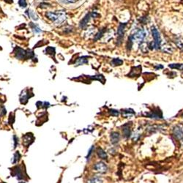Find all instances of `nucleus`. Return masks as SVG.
<instances>
[{"mask_svg": "<svg viewBox=\"0 0 183 183\" xmlns=\"http://www.w3.org/2000/svg\"><path fill=\"white\" fill-rule=\"evenodd\" d=\"M111 142L113 144H116L120 140V135L118 132H111L110 136Z\"/></svg>", "mask_w": 183, "mask_h": 183, "instance_id": "7", "label": "nucleus"}, {"mask_svg": "<svg viewBox=\"0 0 183 183\" xmlns=\"http://www.w3.org/2000/svg\"><path fill=\"white\" fill-rule=\"evenodd\" d=\"M28 12H29V14H30V17L32 18V19H34V20H37V16H36V14H35V13H34V12H33V11H32L31 10H29Z\"/></svg>", "mask_w": 183, "mask_h": 183, "instance_id": "17", "label": "nucleus"}, {"mask_svg": "<svg viewBox=\"0 0 183 183\" xmlns=\"http://www.w3.org/2000/svg\"><path fill=\"white\" fill-rule=\"evenodd\" d=\"M152 36L154 37V43H155V47L156 49L160 48V43H161V39H160V34H159L158 31L155 27H152Z\"/></svg>", "mask_w": 183, "mask_h": 183, "instance_id": "2", "label": "nucleus"}, {"mask_svg": "<svg viewBox=\"0 0 183 183\" xmlns=\"http://www.w3.org/2000/svg\"><path fill=\"white\" fill-rule=\"evenodd\" d=\"M145 37V33L143 31V30H138L136 33L134 35H133L132 37H130L131 40L133 41H141L144 40Z\"/></svg>", "mask_w": 183, "mask_h": 183, "instance_id": "6", "label": "nucleus"}, {"mask_svg": "<svg viewBox=\"0 0 183 183\" xmlns=\"http://www.w3.org/2000/svg\"><path fill=\"white\" fill-rule=\"evenodd\" d=\"M183 65L181 64H171V65H169V67H171V68H176V69H180L181 67H182Z\"/></svg>", "mask_w": 183, "mask_h": 183, "instance_id": "16", "label": "nucleus"}, {"mask_svg": "<svg viewBox=\"0 0 183 183\" xmlns=\"http://www.w3.org/2000/svg\"><path fill=\"white\" fill-rule=\"evenodd\" d=\"M122 133L125 138H129L131 135V130H130V127L128 124H126L123 126L122 127Z\"/></svg>", "mask_w": 183, "mask_h": 183, "instance_id": "8", "label": "nucleus"}, {"mask_svg": "<svg viewBox=\"0 0 183 183\" xmlns=\"http://www.w3.org/2000/svg\"><path fill=\"white\" fill-rule=\"evenodd\" d=\"M19 183H23V182H19Z\"/></svg>", "mask_w": 183, "mask_h": 183, "instance_id": "25", "label": "nucleus"}, {"mask_svg": "<svg viewBox=\"0 0 183 183\" xmlns=\"http://www.w3.org/2000/svg\"><path fill=\"white\" fill-rule=\"evenodd\" d=\"M123 61L118 59V58H117V59H114L111 62V64L113 66H120V65H121Z\"/></svg>", "mask_w": 183, "mask_h": 183, "instance_id": "12", "label": "nucleus"}, {"mask_svg": "<svg viewBox=\"0 0 183 183\" xmlns=\"http://www.w3.org/2000/svg\"><path fill=\"white\" fill-rule=\"evenodd\" d=\"M19 158H20V154L19 153V152H16V154L14 155V157H13V158H12V163H16L19 161Z\"/></svg>", "mask_w": 183, "mask_h": 183, "instance_id": "15", "label": "nucleus"}, {"mask_svg": "<svg viewBox=\"0 0 183 183\" xmlns=\"http://www.w3.org/2000/svg\"><path fill=\"white\" fill-rule=\"evenodd\" d=\"M48 19H51L53 21L56 22V23H60L65 19V16L63 13L57 14V13H54V12H48L46 14Z\"/></svg>", "mask_w": 183, "mask_h": 183, "instance_id": "1", "label": "nucleus"}, {"mask_svg": "<svg viewBox=\"0 0 183 183\" xmlns=\"http://www.w3.org/2000/svg\"><path fill=\"white\" fill-rule=\"evenodd\" d=\"M173 135L178 139L183 138V125L179 124L176 125L173 129Z\"/></svg>", "mask_w": 183, "mask_h": 183, "instance_id": "3", "label": "nucleus"}, {"mask_svg": "<svg viewBox=\"0 0 183 183\" xmlns=\"http://www.w3.org/2000/svg\"><path fill=\"white\" fill-rule=\"evenodd\" d=\"M93 169L94 170L100 173H106L108 170V167L106 163H103V162H98V163H95Z\"/></svg>", "mask_w": 183, "mask_h": 183, "instance_id": "4", "label": "nucleus"}, {"mask_svg": "<svg viewBox=\"0 0 183 183\" xmlns=\"http://www.w3.org/2000/svg\"><path fill=\"white\" fill-rule=\"evenodd\" d=\"M32 140V136L31 135H27L25 136L24 137H23V144H24L25 145H27V142L28 141V144H30V141Z\"/></svg>", "mask_w": 183, "mask_h": 183, "instance_id": "13", "label": "nucleus"}, {"mask_svg": "<svg viewBox=\"0 0 183 183\" xmlns=\"http://www.w3.org/2000/svg\"><path fill=\"white\" fill-rule=\"evenodd\" d=\"M5 2H8V0H5ZM10 2H12V0H10Z\"/></svg>", "mask_w": 183, "mask_h": 183, "instance_id": "24", "label": "nucleus"}, {"mask_svg": "<svg viewBox=\"0 0 183 183\" xmlns=\"http://www.w3.org/2000/svg\"><path fill=\"white\" fill-rule=\"evenodd\" d=\"M68 2H76L77 0H67Z\"/></svg>", "mask_w": 183, "mask_h": 183, "instance_id": "23", "label": "nucleus"}, {"mask_svg": "<svg viewBox=\"0 0 183 183\" xmlns=\"http://www.w3.org/2000/svg\"><path fill=\"white\" fill-rule=\"evenodd\" d=\"M87 183H103V180L102 177L95 176V177L87 180Z\"/></svg>", "mask_w": 183, "mask_h": 183, "instance_id": "10", "label": "nucleus"}, {"mask_svg": "<svg viewBox=\"0 0 183 183\" xmlns=\"http://www.w3.org/2000/svg\"><path fill=\"white\" fill-rule=\"evenodd\" d=\"M109 112H110V114L112 115V116H119V114H120V112H119L118 111L114 110V109H111V110L109 111Z\"/></svg>", "mask_w": 183, "mask_h": 183, "instance_id": "20", "label": "nucleus"}, {"mask_svg": "<svg viewBox=\"0 0 183 183\" xmlns=\"http://www.w3.org/2000/svg\"><path fill=\"white\" fill-rule=\"evenodd\" d=\"M16 58H18V59H23V58H25L26 56H27V55H28V56H30V54L28 53L29 51H24V50H23L22 48H16Z\"/></svg>", "mask_w": 183, "mask_h": 183, "instance_id": "5", "label": "nucleus"}, {"mask_svg": "<svg viewBox=\"0 0 183 183\" xmlns=\"http://www.w3.org/2000/svg\"><path fill=\"white\" fill-rule=\"evenodd\" d=\"M19 4L21 8H25V7H27V2H26V0H19Z\"/></svg>", "mask_w": 183, "mask_h": 183, "instance_id": "22", "label": "nucleus"}, {"mask_svg": "<svg viewBox=\"0 0 183 183\" xmlns=\"http://www.w3.org/2000/svg\"><path fill=\"white\" fill-rule=\"evenodd\" d=\"M89 19V15H87L86 17L81 21V23H80V27H81V28H84V27H86V25H87V23L88 22Z\"/></svg>", "mask_w": 183, "mask_h": 183, "instance_id": "11", "label": "nucleus"}, {"mask_svg": "<svg viewBox=\"0 0 183 183\" xmlns=\"http://www.w3.org/2000/svg\"><path fill=\"white\" fill-rule=\"evenodd\" d=\"M84 58H85L84 56L79 58V59H78V63L79 64V65H83V64L87 63V59H84Z\"/></svg>", "mask_w": 183, "mask_h": 183, "instance_id": "21", "label": "nucleus"}, {"mask_svg": "<svg viewBox=\"0 0 183 183\" xmlns=\"http://www.w3.org/2000/svg\"><path fill=\"white\" fill-rule=\"evenodd\" d=\"M125 25H123L121 24L119 27V30H118V34H119V37H122L123 36V32H124V29H125Z\"/></svg>", "mask_w": 183, "mask_h": 183, "instance_id": "14", "label": "nucleus"}, {"mask_svg": "<svg viewBox=\"0 0 183 183\" xmlns=\"http://www.w3.org/2000/svg\"><path fill=\"white\" fill-rule=\"evenodd\" d=\"M97 155H98L99 158L102 159V160H107V154H106V152L102 148H98V150H97Z\"/></svg>", "mask_w": 183, "mask_h": 183, "instance_id": "9", "label": "nucleus"}, {"mask_svg": "<svg viewBox=\"0 0 183 183\" xmlns=\"http://www.w3.org/2000/svg\"><path fill=\"white\" fill-rule=\"evenodd\" d=\"M94 149H95V146H92V147L90 148L89 150V152H88V155H87V160H89L90 158V156L92 155V152H94Z\"/></svg>", "mask_w": 183, "mask_h": 183, "instance_id": "19", "label": "nucleus"}, {"mask_svg": "<svg viewBox=\"0 0 183 183\" xmlns=\"http://www.w3.org/2000/svg\"><path fill=\"white\" fill-rule=\"evenodd\" d=\"M32 28L33 29V30H34L36 33L41 32V29L39 28L38 26H37V25H35V24H32Z\"/></svg>", "mask_w": 183, "mask_h": 183, "instance_id": "18", "label": "nucleus"}]
</instances>
